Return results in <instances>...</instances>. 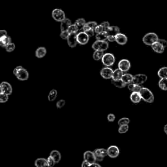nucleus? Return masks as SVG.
Wrapping results in <instances>:
<instances>
[{"label":"nucleus","mask_w":167,"mask_h":167,"mask_svg":"<svg viewBox=\"0 0 167 167\" xmlns=\"http://www.w3.org/2000/svg\"><path fill=\"white\" fill-rule=\"evenodd\" d=\"M99 166V167H100L101 165H99V164H98V163H97L96 162H95V163H94L91 164V166Z\"/></svg>","instance_id":"864d4df0"},{"label":"nucleus","mask_w":167,"mask_h":167,"mask_svg":"<svg viewBox=\"0 0 167 167\" xmlns=\"http://www.w3.org/2000/svg\"><path fill=\"white\" fill-rule=\"evenodd\" d=\"M69 32L67 31H63V32H61L60 33V37L61 38H62L63 39H67L68 36H69Z\"/></svg>","instance_id":"c03bdc74"},{"label":"nucleus","mask_w":167,"mask_h":167,"mask_svg":"<svg viewBox=\"0 0 167 167\" xmlns=\"http://www.w3.org/2000/svg\"><path fill=\"white\" fill-rule=\"evenodd\" d=\"M47 163H48V166H53L55 164V161L54 160V159L52 158V157L51 156H49L48 157V159H47Z\"/></svg>","instance_id":"79ce46f5"},{"label":"nucleus","mask_w":167,"mask_h":167,"mask_svg":"<svg viewBox=\"0 0 167 167\" xmlns=\"http://www.w3.org/2000/svg\"><path fill=\"white\" fill-rule=\"evenodd\" d=\"M107 34L105 32L99 33L96 34V36H95V38L97 40V41H107Z\"/></svg>","instance_id":"7c9ffc66"},{"label":"nucleus","mask_w":167,"mask_h":167,"mask_svg":"<svg viewBox=\"0 0 167 167\" xmlns=\"http://www.w3.org/2000/svg\"><path fill=\"white\" fill-rule=\"evenodd\" d=\"M97 26V22H89L86 23L85 25L83 26L82 30H83V32H85V31L89 30V29H93L95 30V28Z\"/></svg>","instance_id":"b1692460"},{"label":"nucleus","mask_w":167,"mask_h":167,"mask_svg":"<svg viewBox=\"0 0 167 167\" xmlns=\"http://www.w3.org/2000/svg\"><path fill=\"white\" fill-rule=\"evenodd\" d=\"M119 154V149L116 146H110L107 149V155L110 158H116Z\"/></svg>","instance_id":"1a4fd4ad"},{"label":"nucleus","mask_w":167,"mask_h":167,"mask_svg":"<svg viewBox=\"0 0 167 167\" xmlns=\"http://www.w3.org/2000/svg\"><path fill=\"white\" fill-rule=\"evenodd\" d=\"M115 37H116L115 41L117 43V44H119L120 45H125L127 42L128 41L127 37L125 35H124V34L121 33H117Z\"/></svg>","instance_id":"2eb2a0df"},{"label":"nucleus","mask_w":167,"mask_h":167,"mask_svg":"<svg viewBox=\"0 0 167 167\" xmlns=\"http://www.w3.org/2000/svg\"><path fill=\"white\" fill-rule=\"evenodd\" d=\"M141 86L140 85H137V84H135L133 86V88H132L131 91L132 92H140V89H141Z\"/></svg>","instance_id":"37998d69"},{"label":"nucleus","mask_w":167,"mask_h":167,"mask_svg":"<svg viewBox=\"0 0 167 167\" xmlns=\"http://www.w3.org/2000/svg\"><path fill=\"white\" fill-rule=\"evenodd\" d=\"M105 32L104 27L100 24V25H97L96 26V27L95 28V33H101V32Z\"/></svg>","instance_id":"ea45409f"},{"label":"nucleus","mask_w":167,"mask_h":167,"mask_svg":"<svg viewBox=\"0 0 167 167\" xmlns=\"http://www.w3.org/2000/svg\"><path fill=\"white\" fill-rule=\"evenodd\" d=\"M13 74L21 81L27 80L29 78V73L22 66H18L15 68L13 71Z\"/></svg>","instance_id":"f257e3e1"},{"label":"nucleus","mask_w":167,"mask_h":167,"mask_svg":"<svg viewBox=\"0 0 167 167\" xmlns=\"http://www.w3.org/2000/svg\"><path fill=\"white\" fill-rule=\"evenodd\" d=\"M2 89H1V86H0V94H2Z\"/></svg>","instance_id":"6e6d98bb"},{"label":"nucleus","mask_w":167,"mask_h":167,"mask_svg":"<svg viewBox=\"0 0 167 167\" xmlns=\"http://www.w3.org/2000/svg\"><path fill=\"white\" fill-rule=\"evenodd\" d=\"M123 75V72L122 70H120L118 68V69H117L116 70L113 71L112 78L113 80H116L121 79Z\"/></svg>","instance_id":"4be33fe9"},{"label":"nucleus","mask_w":167,"mask_h":167,"mask_svg":"<svg viewBox=\"0 0 167 167\" xmlns=\"http://www.w3.org/2000/svg\"><path fill=\"white\" fill-rule=\"evenodd\" d=\"M9 99V95L5 94L4 93L0 94V103H5Z\"/></svg>","instance_id":"58836bf2"},{"label":"nucleus","mask_w":167,"mask_h":167,"mask_svg":"<svg viewBox=\"0 0 167 167\" xmlns=\"http://www.w3.org/2000/svg\"><path fill=\"white\" fill-rule=\"evenodd\" d=\"M79 30V28L78 27L76 24H71V25L69 27V28L67 30V32L69 33H78Z\"/></svg>","instance_id":"72a5a7b5"},{"label":"nucleus","mask_w":167,"mask_h":167,"mask_svg":"<svg viewBox=\"0 0 167 167\" xmlns=\"http://www.w3.org/2000/svg\"><path fill=\"white\" fill-rule=\"evenodd\" d=\"M159 37L157 36V34L154 33H149L146 34L144 36L143 39H142V41L144 43L145 45L148 46H151L154 42H157L158 41Z\"/></svg>","instance_id":"7ed1b4c3"},{"label":"nucleus","mask_w":167,"mask_h":167,"mask_svg":"<svg viewBox=\"0 0 167 167\" xmlns=\"http://www.w3.org/2000/svg\"><path fill=\"white\" fill-rule=\"evenodd\" d=\"M86 23V21H85L84 19V18H79V19L76 20L75 24H76V25L78 26V27L79 29L80 28L82 29L83 26L85 25Z\"/></svg>","instance_id":"c9c22d12"},{"label":"nucleus","mask_w":167,"mask_h":167,"mask_svg":"<svg viewBox=\"0 0 167 167\" xmlns=\"http://www.w3.org/2000/svg\"><path fill=\"white\" fill-rule=\"evenodd\" d=\"M140 94L142 100L148 103H152L154 101V95L149 89L147 88H141L140 91Z\"/></svg>","instance_id":"f03ea898"},{"label":"nucleus","mask_w":167,"mask_h":167,"mask_svg":"<svg viewBox=\"0 0 167 167\" xmlns=\"http://www.w3.org/2000/svg\"><path fill=\"white\" fill-rule=\"evenodd\" d=\"M119 28L117 26H110L109 28L105 31L108 36L112 37H116V35L117 33H119Z\"/></svg>","instance_id":"f3484780"},{"label":"nucleus","mask_w":167,"mask_h":167,"mask_svg":"<svg viewBox=\"0 0 167 167\" xmlns=\"http://www.w3.org/2000/svg\"><path fill=\"white\" fill-rule=\"evenodd\" d=\"M89 37L84 32L77 33V42L78 44L84 45L87 44L89 41Z\"/></svg>","instance_id":"6e6552de"},{"label":"nucleus","mask_w":167,"mask_h":167,"mask_svg":"<svg viewBox=\"0 0 167 167\" xmlns=\"http://www.w3.org/2000/svg\"><path fill=\"white\" fill-rule=\"evenodd\" d=\"M158 41L159 43H161V44L165 48H166V46H167V41H166V40H165V39H158Z\"/></svg>","instance_id":"de8ad7c7"},{"label":"nucleus","mask_w":167,"mask_h":167,"mask_svg":"<svg viewBox=\"0 0 167 167\" xmlns=\"http://www.w3.org/2000/svg\"><path fill=\"white\" fill-rule=\"evenodd\" d=\"M116 119V116L114 114H109V115L107 116V119L109 120V122H113L114 120Z\"/></svg>","instance_id":"a18cd8bd"},{"label":"nucleus","mask_w":167,"mask_h":167,"mask_svg":"<svg viewBox=\"0 0 167 167\" xmlns=\"http://www.w3.org/2000/svg\"><path fill=\"white\" fill-rule=\"evenodd\" d=\"M109 42L106 41H97L92 45V48L94 50L105 51L109 48Z\"/></svg>","instance_id":"39448f33"},{"label":"nucleus","mask_w":167,"mask_h":167,"mask_svg":"<svg viewBox=\"0 0 167 167\" xmlns=\"http://www.w3.org/2000/svg\"><path fill=\"white\" fill-rule=\"evenodd\" d=\"M87 35L90 37H92V36H94V33H95V30H93V29H89V30H86L84 32Z\"/></svg>","instance_id":"49530a36"},{"label":"nucleus","mask_w":167,"mask_h":167,"mask_svg":"<svg viewBox=\"0 0 167 167\" xmlns=\"http://www.w3.org/2000/svg\"><path fill=\"white\" fill-rule=\"evenodd\" d=\"M65 104H66V101L63 99H61L57 102L56 107L58 109H61V108L65 106Z\"/></svg>","instance_id":"a19ab883"},{"label":"nucleus","mask_w":167,"mask_h":167,"mask_svg":"<svg viewBox=\"0 0 167 167\" xmlns=\"http://www.w3.org/2000/svg\"><path fill=\"white\" fill-rule=\"evenodd\" d=\"M46 54V49L45 47H39L35 52V55L37 58H42L45 56Z\"/></svg>","instance_id":"a878e982"},{"label":"nucleus","mask_w":167,"mask_h":167,"mask_svg":"<svg viewBox=\"0 0 167 167\" xmlns=\"http://www.w3.org/2000/svg\"><path fill=\"white\" fill-rule=\"evenodd\" d=\"M130 99L133 103H140V101L142 100V98L140 96V94L139 92H132L130 96Z\"/></svg>","instance_id":"a211bd4d"},{"label":"nucleus","mask_w":167,"mask_h":167,"mask_svg":"<svg viewBox=\"0 0 167 167\" xmlns=\"http://www.w3.org/2000/svg\"><path fill=\"white\" fill-rule=\"evenodd\" d=\"M15 48V45L13 42H10L5 46V50L8 52H13Z\"/></svg>","instance_id":"4c0bfd02"},{"label":"nucleus","mask_w":167,"mask_h":167,"mask_svg":"<svg viewBox=\"0 0 167 167\" xmlns=\"http://www.w3.org/2000/svg\"><path fill=\"white\" fill-rule=\"evenodd\" d=\"M94 152L95 156H100L103 157V158L107 155V150L104 149V148H99V149L95 150Z\"/></svg>","instance_id":"393cba45"},{"label":"nucleus","mask_w":167,"mask_h":167,"mask_svg":"<svg viewBox=\"0 0 167 167\" xmlns=\"http://www.w3.org/2000/svg\"><path fill=\"white\" fill-rule=\"evenodd\" d=\"M58 92L55 89H52L48 94V99L49 101H54L57 97Z\"/></svg>","instance_id":"473e14b6"},{"label":"nucleus","mask_w":167,"mask_h":167,"mask_svg":"<svg viewBox=\"0 0 167 167\" xmlns=\"http://www.w3.org/2000/svg\"><path fill=\"white\" fill-rule=\"evenodd\" d=\"M84 159L90 164L96 162V159H95V153L94 152H92V151H85L84 153Z\"/></svg>","instance_id":"ddd939ff"},{"label":"nucleus","mask_w":167,"mask_h":167,"mask_svg":"<svg viewBox=\"0 0 167 167\" xmlns=\"http://www.w3.org/2000/svg\"><path fill=\"white\" fill-rule=\"evenodd\" d=\"M10 42H11V38L7 35H4L0 39V46L4 48H5V46Z\"/></svg>","instance_id":"6ab92c4d"},{"label":"nucleus","mask_w":167,"mask_h":167,"mask_svg":"<svg viewBox=\"0 0 167 167\" xmlns=\"http://www.w3.org/2000/svg\"><path fill=\"white\" fill-rule=\"evenodd\" d=\"M113 70L109 67H104L100 71V75L104 79L112 78Z\"/></svg>","instance_id":"f8f14e48"},{"label":"nucleus","mask_w":167,"mask_h":167,"mask_svg":"<svg viewBox=\"0 0 167 167\" xmlns=\"http://www.w3.org/2000/svg\"><path fill=\"white\" fill-rule=\"evenodd\" d=\"M129 131V125H123L119 126V128L118 129L119 133L123 134Z\"/></svg>","instance_id":"e433bc0d"},{"label":"nucleus","mask_w":167,"mask_h":167,"mask_svg":"<svg viewBox=\"0 0 167 167\" xmlns=\"http://www.w3.org/2000/svg\"><path fill=\"white\" fill-rule=\"evenodd\" d=\"M77 33H69V36L67 39V43L71 48H75L78 44L77 42Z\"/></svg>","instance_id":"9b49d317"},{"label":"nucleus","mask_w":167,"mask_h":167,"mask_svg":"<svg viewBox=\"0 0 167 167\" xmlns=\"http://www.w3.org/2000/svg\"><path fill=\"white\" fill-rule=\"evenodd\" d=\"M102 63L107 67L112 66L115 63L116 58L114 54L111 53H106L104 54L103 58L101 59Z\"/></svg>","instance_id":"20e7f679"},{"label":"nucleus","mask_w":167,"mask_h":167,"mask_svg":"<svg viewBox=\"0 0 167 167\" xmlns=\"http://www.w3.org/2000/svg\"><path fill=\"white\" fill-rule=\"evenodd\" d=\"M101 24L104 27V30H105V31H106V30L110 26V24H109V22H104L101 23Z\"/></svg>","instance_id":"09e8293b"},{"label":"nucleus","mask_w":167,"mask_h":167,"mask_svg":"<svg viewBox=\"0 0 167 167\" xmlns=\"http://www.w3.org/2000/svg\"><path fill=\"white\" fill-rule=\"evenodd\" d=\"M35 165L37 167L48 166L47 160L44 158H39L37 159L35 162Z\"/></svg>","instance_id":"bb28decb"},{"label":"nucleus","mask_w":167,"mask_h":167,"mask_svg":"<svg viewBox=\"0 0 167 167\" xmlns=\"http://www.w3.org/2000/svg\"><path fill=\"white\" fill-rule=\"evenodd\" d=\"M50 156H51L52 158L54 159L55 163H58L60 161V160L61 159V153H60V151H58V150L52 151Z\"/></svg>","instance_id":"412c9836"},{"label":"nucleus","mask_w":167,"mask_h":167,"mask_svg":"<svg viewBox=\"0 0 167 167\" xmlns=\"http://www.w3.org/2000/svg\"><path fill=\"white\" fill-rule=\"evenodd\" d=\"M71 21L68 19V18H65V19L61 22V32L63 31H67L69 27L71 25Z\"/></svg>","instance_id":"aec40b11"},{"label":"nucleus","mask_w":167,"mask_h":167,"mask_svg":"<svg viewBox=\"0 0 167 167\" xmlns=\"http://www.w3.org/2000/svg\"><path fill=\"white\" fill-rule=\"evenodd\" d=\"M164 131H165V133L167 135V124L165 125V127H164Z\"/></svg>","instance_id":"5fc2aeb1"},{"label":"nucleus","mask_w":167,"mask_h":167,"mask_svg":"<svg viewBox=\"0 0 167 167\" xmlns=\"http://www.w3.org/2000/svg\"><path fill=\"white\" fill-rule=\"evenodd\" d=\"M115 39H116L115 37H112V36H108L107 37V40L110 42L115 41Z\"/></svg>","instance_id":"3c124183"},{"label":"nucleus","mask_w":167,"mask_h":167,"mask_svg":"<svg viewBox=\"0 0 167 167\" xmlns=\"http://www.w3.org/2000/svg\"><path fill=\"white\" fill-rule=\"evenodd\" d=\"M148 77L146 75H144V74H138V75H136L133 76V79H132V83L135 84L137 85H142L147 81Z\"/></svg>","instance_id":"0eeeda50"},{"label":"nucleus","mask_w":167,"mask_h":167,"mask_svg":"<svg viewBox=\"0 0 167 167\" xmlns=\"http://www.w3.org/2000/svg\"><path fill=\"white\" fill-rule=\"evenodd\" d=\"M131 62L126 59H123V60H120L118 63V68L122 70L123 72H127L128 71L130 68H131Z\"/></svg>","instance_id":"9d476101"},{"label":"nucleus","mask_w":167,"mask_h":167,"mask_svg":"<svg viewBox=\"0 0 167 167\" xmlns=\"http://www.w3.org/2000/svg\"><path fill=\"white\" fill-rule=\"evenodd\" d=\"M52 17L57 22H61L63 21L65 18H66V14L65 13L60 9H55L52 11Z\"/></svg>","instance_id":"423d86ee"},{"label":"nucleus","mask_w":167,"mask_h":167,"mask_svg":"<svg viewBox=\"0 0 167 167\" xmlns=\"http://www.w3.org/2000/svg\"><path fill=\"white\" fill-rule=\"evenodd\" d=\"M112 84H114V86H116L117 88H124L125 86H126L125 84L123 82L122 79H119V80H113L112 81Z\"/></svg>","instance_id":"2f4dec72"},{"label":"nucleus","mask_w":167,"mask_h":167,"mask_svg":"<svg viewBox=\"0 0 167 167\" xmlns=\"http://www.w3.org/2000/svg\"><path fill=\"white\" fill-rule=\"evenodd\" d=\"M90 165H91V164L89 163H88V161H84L82 162V166H83V167H84V166H90Z\"/></svg>","instance_id":"8fccbe9b"},{"label":"nucleus","mask_w":167,"mask_h":167,"mask_svg":"<svg viewBox=\"0 0 167 167\" xmlns=\"http://www.w3.org/2000/svg\"><path fill=\"white\" fill-rule=\"evenodd\" d=\"M159 88L164 91H167V78H161L159 81Z\"/></svg>","instance_id":"c756f323"},{"label":"nucleus","mask_w":167,"mask_h":167,"mask_svg":"<svg viewBox=\"0 0 167 167\" xmlns=\"http://www.w3.org/2000/svg\"><path fill=\"white\" fill-rule=\"evenodd\" d=\"M122 80L124 82L125 84H129L131 83L132 82V79H133V76L131 74H123L122 77Z\"/></svg>","instance_id":"5701e85b"},{"label":"nucleus","mask_w":167,"mask_h":167,"mask_svg":"<svg viewBox=\"0 0 167 167\" xmlns=\"http://www.w3.org/2000/svg\"><path fill=\"white\" fill-rule=\"evenodd\" d=\"M130 122V119L128 117H122V118L119 119L118 122H117V124L118 125L121 126L123 125H128Z\"/></svg>","instance_id":"f704fd0d"},{"label":"nucleus","mask_w":167,"mask_h":167,"mask_svg":"<svg viewBox=\"0 0 167 167\" xmlns=\"http://www.w3.org/2000/svg\"><path fill=\"white\" fill-rule=\"evenodd\" d=\"M7 35V31L5 30H0V39H1V37H3L4 35Z\"/></svg>","instance_id":"603ef678"},{"label":"nucleus","mask_w":167,"mask_h":167,"mask_svg":"<svg viewBox=\"0 0 167 167\" xmlns=\"http://www.w3.org/2000/svg\"><path fill=\"white\" fill-rule=\"evenodd\" d=\"M151 48L153 49V50L154 52H155L156 53L158 54H162L165 51V47L159 43L158 41H157L155 42H154L153 44H152L151 45Z\"/></svg>","instance_id":"dca6fc26"},{"label":"nucleus","mask_w":167,"mask_h":167,"mask_svg":"<svg viewBox=\"0 0 167 167\" xmlns=\"http://www.w3.org/2000/svg\"><path fill=\"white\" fill-rule=\"evenodd\" d=\"M104 55V52L103 51H101V50H95L94 55H93V58L96 61H99L100 60L103 58Z\"/></svg>","instance_id":"c85d7f7f"},{"label":"nucleus","mask_w":167,"mask_h":167,"mask_svg":"<svg viewBox=\"0 0 167 167\" xmlns=\"http://www.w3.org/2000/svg\"><path fill=\"white\" fill-rule=\"evenodd\" d=\"M0 86H1L2 92L5 94H7L8 95H10L12 94L13 92V89H12V86L9 83L7 82H3L0 84Z\"/></svg>","instance_id":"4468645a"},{"label":"nucleus","mask_w":167,"mask_h":167,"mask_svg":"<svg viewBox=\"0 0 167 167\" xmlns=\"http://www.w3.org/2000/svg\"><path fill=\"white\" fill-rule=\"evenodd\" d=\"M157 75L160 78H167V67H164L157 72Z\"/></svg>","instance_id":"cd10ccee"}]
</instances>
